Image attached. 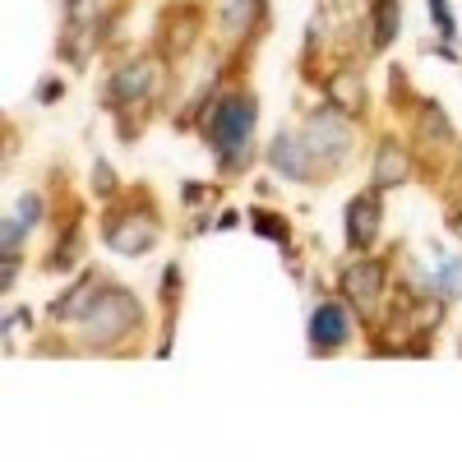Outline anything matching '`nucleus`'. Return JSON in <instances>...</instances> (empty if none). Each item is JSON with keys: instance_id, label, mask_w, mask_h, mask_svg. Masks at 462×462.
<instances>
[{"instance_id": "obj_28", "label": "nucleus", "mask_w": 462, "mask_h": 462, "mask_svg": "<svg viewBox=\"0 0 462 462\" xmlns=\"http://www.w3.org/2000/svg\"><path fill=\"white\" fill-rule=\"evenodd\" d=\"M448 226H453V231H457V236H462V208H457V213H453V217H448Z\"/></svg>"}, {"instance_id": "obj_9", "label": "nucleus", "mask_w": 462, "mask_h": 462, "mask_svg": "<svg viewBox=\"0 0 462 462\" xmlns=\"http://www.w3.org/2000/svg\"><path fill=\"white\" fill-rule=\"evenodd\" d=\"M383 189H361V195L346 199L342 208V236H346V250L352 254H370L374 241H379V226H383V204H379Z\"/></svg>"}, {"instance_id": "obj_16", "label": "nucleus", "mask_w": 462, "mask_h": 462, "mask_svg": "<svg viewBox=\"0 0 462 462\" xmlns=\"http://www.w3.org/2000/svg\"><path fill=\"white\" fill-rule=\"evenodd\" d=\"M370 47L383 51V47H393V37L402 28V0H370Z\"/></svg>"}, {"instance_id": "obj_2", "label": "nucleus", "mask_w": 462, "mask_h": 462, "mask_svg": "<svg viewBox=\"0 0 462 462\" xmlns=\"http://www.w3.org/2000/svg\"><path fill=\"white\" fill-rule=\"evenodd\" d=\"M79 328V346L84 352H125V346L148 328V315H143V300L125 287V282H106L102 296L93 300V310L74 324Z\"/></svg>"}, {"instance_id": "obj_23", "label": "nucleus", "mask_w": 462, "mask_h": 462, "mask_svg": "<svg viewBox=\"0 0 462 462\" xmlns=\"http://www.w3.org/2000/svg\"><path fill=\"white\" fill-rule=\"evenodd\" d=\"M180 199H185V208H189V213H199V204H204V199H213V204H217V189H213V185H199V180H185V185H180Z\"/></svg>"}, {"instance_id": "obj_19", "label": "nucleus", "mask_w": 462, "mask_h": 462, "mask_svg": "<svg viewBox=\"0 0 462 462\" xmlns=\"http://www.w3.org/2000/svg\"><path fill=\"white\" fill-rule=\"evenodd\" d=\"M250 231L263 241H273L282 254H291V222L278 208H250Z\"/></svg>"}, {"instance_id": "obj_26", "label": "nucleus", "mask_w": 462, "mask_h": 462, "mask_svg": "<svg viewBox=\"0 0 462 462\" xmlns=\"http://www.w3.org/2000/svg\"><path fill=\"white\" fill-rule=\"evenodd\" d=\"M0 259H5V287H0V291H14L19 273H23V254H0Z\"/></svg>"}, {"instance_id": "obj_5", "label": "nucleus", "mask_w": 462, "mask_h": 462, "mask_svg": "<svg viewBox=\"0 0 462 462\" xmlns=\"http://www.w3.org/2000/svg\"><path fill=\"white\" fill-rule=\"evenodd\" d=\"M305 143H310L315 152V162L324 171V180H333V171L352 158V148H356V130H352V116L337 111L333 102H319L310 116H305V125H300Z\"/></svg>"}, {"instance_id": "obj_7", "label": "nucleus", "mask_w": 462, "mask_h": 462, "mask_svg": "<svg viewBox=\"0 0 462 462\" xmlns=\"http://www.w3.org/2000/svg\"><path fill=\"white\" fill-rule=\"evenodd\" d=\"M263 162L273 167V176L296 180V185H319V180H324V171H319V162H315L310 143H305V134H300V130H287V125H282L273 139H268Z\"/></svg>"}, {"instance_id": "obj_11", "label": "nucleus", "mask_w": 462, "mask_h": 462, "mask_svg": "<svg viewBox=\"0 0 462 462\" xmlns=\"http://www.w3.org/2000/svg\"><path fill=\"white\" fill-rule=\"evenodd\" d=\"M268 28V0H222L217 5V32L226 47H250V37Z\"/></svg>"}, {"instance_id": "obj_27", "label": "nucleus", "mask_w": 462, "mask_h": 462, "mask_svg": "<svg viewBox=\"0 0 462 462\" xmlns=\"http://www.w3.org/2000/svg\"><path fill=\"white\" fill-rule=\"evenodd\" d=\"M236 222H241V213H231V208H226V213H222V217H217L213 226H217V231H231V226H236Z\"/></svg>"}, {"instance_id": "obj_21", "label": "nucleus", "mask_w": 462, "mask_h": 462, "mask_svg": "<svg viewBox=\"0 0 462 462\" xmlns=\"http://www.w3.org/2000/svg\"><path fill=\"white\" fill-rule=\"evenodd\" d=\"M93 195H97L102 204L121 199V180H116V167H111L106 158H97V162H93Z\"/></svg>"}, {"instance_id": "obj_17", "label": "nucleus", "mask_w": 462, "mask_h": 462, "mask_svg": "<svg viewBox=\"0 0 462 462\" xmlns=\"http://www.w3.org/2000/svg\"><path fill=\"white\" fill-rule=\"evenodd\" d=\"M79 259H84V226H79V217H74L69 231L56 236V245H51L42 268H47V273H69V268H79Z\"/></svg>"}, {"instance_id": "obj_1", "label": "nucleus", "mask_w": 462, "mask_h": 462, "mask_svg": "<svg viewBox=\"0 0 462 462\" xmlns=\"http://www.w3.org/2000/svg\"><path fill=\"white\" fill-rule=\"evenodd\" d=\"M254 130H259V93L254 88L217 93V102L199 121L204 148L213 152V162L226 180H236L241 171L254 167Z\"/></svg>"}, {"instance_id": "obj_3", "label": "nucleus", "mask_w": 462, "mask_h": 462, "mask_svg": "<svg viewBox=\"0 0 462 462\" xmlns=\"http://www.w3.org/2000/svg\"><path fill=\"white\" fill-rule=\"evenodd\" d=\"M158 56H130V60H121V65H111V74H106V93H102V106L116 116V125H121V134H125V143H134V116H139V106L143 102H152L158 97Z\"/></svg>"}, {"instance_id": "obj_22", "label": "nucleus", "mask_w": 462, "mask_h": 462, "mask_svg": "<svg viewBox=\"0 0 462 462\" xmlns=\"http://www.w3.org/2000/svg\"><path fill=\"white\" fill-rule=\"evenodd\" d=\"M426 10H430L435 32L444 37V42H453V37H457V19H453V10H448V0H426Z\"/></svg>"}, {"instance_id": "obj_12", "label": "nucleus", "mask_w": 462, "mask_h": 462, "mask_svg": "<svg viewBox=\"0 0 462 462\" xmlns=\"http://www.w3.org/2000/svg\"><path fill=\"white\" fill-rule=\"evenodd\" d=\"M106 282H111V278H102V268H84V273L74 278V282H69L51 305H47V319H51V324H60V328H65V324H79V319L93 310V300L102 296V287H106Z\"/></svg>"}, {"instance_id": "obj_13", "label": "nucleus", "mask_w": 462, "mask_h": 462, "mask_svg": "<svg viewBox=\"0 0 462 462\" xmlns=\"http://www.w3.org/2000/svg\"><path fill=\"white\" fill-rule=\"evenodd\" d=\"M411 180V152L398 139H379L374 143V167H370V185L374 189H393Z\"/></svg>"}, {"instance_id": "obj_20", "label": "nucleus", "mask_w": 462, "mask_h": 462, "mask_svg": "<svg viewBox=\"0 0 462 462\" xmlns=\"http://www.w3.org/2000/svg\"><path fill=\"white\" fill-rule=\"evenodd\" d=\"M5 217H14V222L28 231V236H32V231L42 226V217H47V195H42V189H23V195L14 199V208H10Z\"/></svg>"}, {"instance_id": "obj_10", "label": "nucleus", "mask_w": 462, "mask_h": 462, "mask_svg": "<svg viewBox=\"0 0 462 462\" xmlns=\"http://www.w3.org/2000/svg\"><path fill=\"white\" fill-rule=\"evenodd\" d=\"M199 28H204V10L195 0H176V5L162 10L158 19V56L162 60H180L189 47L199 42Z\"/></svg>"}, {"instance_id": "obj_4", "label": "nucleus", "mask_w": 462, "mask_h": 462, "mask_svg": "<svg viewBox=\"0 0 462 462\" xmlns=\"http://www.w3.org/2000/svg\"><path fill=\"white\" fill-rule=\"evenodd\" d=\"M102 241H106V250L125 254V259H143L162 241V217L152 208V199H143V208H130L125 199H111L102 213Z\"/></svg>"}, {"instance_id": "obj_8", "label": "nucleus", "mask_w": 462, "mask_h": 462, "mask_svg": "<svg viewBox=\"0 0 462 462\" xmlns=\"http://www.w3.org/2000/svg\"><path fill=\"white\" fill-rule=\"evenodd\" d=\"M342 296L352 300V310H374L383 287H389V259L383 254H352V263L342 268V278H337Z\"/></svg>"}, {"instance_id": "obj_25", "label": "nucleus", "mask_w": 462, "mask_h": 462, "mask_svg": "<svg viewBox=\"0 0 462 462\" xmlns=\"http://www.w3.org/2000/svg\"><path fill=\"white\" fill-rule=\"evenodd\" d=\"M23 324H32V310H28V305H14V310L5 315V342H10V337H14Z\"/></svg>"}, {"instance_id": "obj_6", "label": "nucleus", "mask_w": 462, "mask_h": 462, "mask_svg": "<svg viewBox=\"0 0 462 462\" xmlns=\"http://www.w3.org/2000/svg\"><path fill=\"white\" fill-rule=\"evenodd\" d=\"M356 337V310L346 296H324L315 310H310V324H305V342H310V356H337L346 352Z\"/></svg>"}, {"instance_id": "obj_14", "label": "nucleus", "mask_w": 462, "mask_h": 462, "mask_svg": "<svg viewBox=\"0 0 462 462\" xmlns=\"http://www.w3.org/2000/svg\"><path fill=\"white\" fill-rule=\"evenodd\" d=\"M324 93L337 111L346 116H361L365 111V79H361V69L356 65H337L328 79H324Z\"/></svg>"}, {"instance_id": "obj_15", "label": "nucleus", "mask_w": 462, "mask_h": 462, "mask_svg": "<svg viewBox=\"0 0 462 462\" xmlns=\"http://www.w3.org/2000/svg\"><path fill=\"white\" fill-rule=\"evenodd\" d=\"M158 296H162V346L158 352L167 356L171 352V328H176V315H180V296H185V268H180V259H171V263H162V278H158Z\"/></svg>"}, {"instance_id": "obj_24", "label": "nucleus", "mask_w": 462, "mask_h": 462, "mask_svg": "<svg viewBox=\"0 0 462 462\" xmlns=\"http://www.w3.org/2000/svg\"><path fill=\"white\" fill-rule=\"evenodd\" d=\"M60 93H65V79H60V74H47V79L37 84V102H42V106H51Z\"/></svg>"}, {"instance_id": "obj_18", "label": "nucleus", "mask_w": 462, "mask_h": 462, "mask_svg": "<svg viewBox=\"0 0 462 462\" xmlns=\"http://www.w3.org/2000/svg\"><path fill=\"white\" fill-rule=\"evenodd\" d=\"M416 139L430 143V148H453V125H448V116H444L439 102H420V111H416Z\"/></svg>"}]
</instances>
